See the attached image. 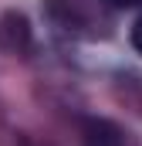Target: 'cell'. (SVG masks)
<instances>
[{"label": "cell", "mask_w": 142, "mask_h": 146, "mask_svg": "<svg viewBox=\"0 0 142 146\" xmlns=\"http://www.w3.org/2000/svg\"><path fill=\"white\" fill-rule=\"evenodd\" d=\"M129 41H132V48H135V51L142 54V17L135 21V24H132V34H129Z\"/></svg>", "instance_id": "7a4b0ae2"}, {"label": "cell", "mask_w": 142, "mask_h": 146, "mask_svg": "<svg viewBox=\"0 0 142 146\" xmlns=\"http://www.w3.org/2000/svg\"><path fill=\"white\" fill-rule=\"evenodd\" d=\"M88 146H132L129 139V133L125 129H118L115 122H108V119H91L88 122Z\"/></svg>", "instance_id": "6da1fadb"}, {"label": "cell", "mask_w": 142, "mask_h": 146, "mask_svg": "<svg viewBox=\"0 0 142 146\" xmlns=\"http://www.w3.org/2000/svg\"><path fill=\"white\" fill-rule=\"evenodd\" d=\"M108 3H112V7H139L142 0H108Z\"/></svg>", "instance_id": "3957f363"}]
</instances>
